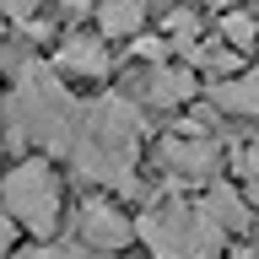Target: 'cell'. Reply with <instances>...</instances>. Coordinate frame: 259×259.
<instances>
[{"label":"cell","instance_id":"obj_2","mask_svg":"<svg viewBox=\"0 0 259 259\" xmlns=\"http://www.w3.org/2000/svg\"><path fill=\"white\" fill-rule=\"evenodd\" d=\"M60 259H81V254H60Z\"/></svg>","mask_w":259,"mask_h":259},{"label":"cell","instance_id":"obj_1","mask_svg":"<svg viewBox=\"0 0 259 259\" xmlns=\"http://www.w3.org/2000/svg\"><path fill=\"white\" fill-rule=\"evenodd\" d=\"M6 200H11V210L22 216V222H32V227L54 222V184H49L44 167H22V173H11Z\"/></svg>","mask_w":259,"mask_h":259}]
</instances>
